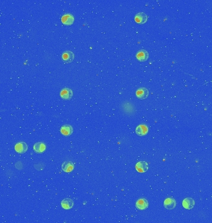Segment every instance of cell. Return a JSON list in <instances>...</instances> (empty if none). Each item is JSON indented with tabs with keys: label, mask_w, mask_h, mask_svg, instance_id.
I'll list each match as a JSON object with an SVG mask.
<instances>
[{
	"label": "cell",
	"mask_w": 212,
	"mask_h": 223,
	"mask_svg": "<svg viewBox=\"0 0 212 223\" xmlns=\"http://www.w3.org/2000/svg\"><path fill=\"white\" fill-rule=\"evenodd\" d=\"M136 57L139 61L143 62L148 60L149 57V54L147 51L145 50H141L138 52Z\"/></svg>",
	"instance_id": "52a82bcc"
},
{
	"label": "cell",
	"mask_w": 212,
	"mask_h": 223,
	"mask_svg": "<svg viewBox=\"0 0 212 223\" xmlns=\"http://www.w3.org/2000/svg\"><path fill=\"white\" fill-rule=\"evenodd\" d=\"M61 205L62 208H64V209H69L73 208L74 205V202L72 199L65 198L61 201Z\"/></svg>",
	"instance_id": "4fadbf2b"
},
{
	"label": "cell",
	"mask_w": 212,
	"mask_h": 223,
	"mask_svg": "<svg viewBox=\"0 0 212 223\" xmlns=\"http://www.w3.org/2000/svg\"><path fill=\"white\" fill-rule=\"evenodd\" d=\"M61 22L65 25H72L74 22V17L73 15L70 14H66L62 16Z\"/></svg>",
	"instance_id": "8fae6325"
},
{
	"label": "cell",
	"mask_w": 212,
	"mask_h": 223,
	"mask_svg": "<svg viewBox=\"0 0 212 223\" xmlns=\"http://www.w3.org/2000/svg\"><path fill=\"white\" fill-rule=\"evenodd\" d=\"M60 131L61 133L64 135V136H69L72 134L73 133V127L71 126V125H64L63 126H61V130H60Z\"/></svg>",
	"instance_id": "5bb4252c"
},
{
	"label": "cell",
	"mask_w": 212,
	"mask_h": 223,
	"mask_svg": "<svg viewBox=\"0 0 212 223\" xmlns=\"http://www.w3.org/2000/svg\"><path fill=\"white\" fill-rule=\"evenodd\" d=\"M15 151L20 154H23L25 153L27 150H28V146L26 143H25L24 142H18L15 147Z\"/></svg>",
	"instance_id": "7a4b0ae2"
},
{
	"label": "cell",
	"mask_w": 212,
	"mask_h": 223,
	"mask_svg": "<svg viewBox=\"0 0 212 223\" xmlns=\"http://www.w3.org/2000/svg\"><path fill=\"white\" fill-rule=\"evenodd\" d=\"M135 206L139 210H144L148 207V201L145 198H140L136 201Z\"/></svg>",
	"instance_id": "5b68a950"
},
{
	"label": "cell",
	"mask_w": 212,
	"mask_h": 223,
	"mask_svg": "<svg viewBox=\"0 0 212 223\" xmlns=\"http://www.w3.org/2000/svg\"><path fill=\"white\" fill-rule=\"evenodd\" d=\"M194 205H195V201L192 198H186L182 201L183 207L187 209H192Z\"/></svg>",
	"instance_id": "7c38bea8"
},
{
	"label": "cell",
	"mask_w": 212,
	"mask_h": 223,
	"mask_svg": "<svg viewBox=\"0 0 212 223\" xmlns=\"http://www.w3.org/2000/svg\"><path fill=\"white\" fill-rule=\"evenodd\" d=\"M73 96V91L69 88H64L60 92V97L64 100H69Z\"/></svg>",
	"instance_id": "9c48e42d"
},
{
	"label": "cell",
	"mask_w": 212,
	"mask_h": 223,
	"mask_svg": "<svg viewBox=\"0 0 212 223\" xmlns=\"http://www.w3.org/2000/svg\"><path fill=\"white\" fill-rule=\"evenodd\" d=\"M61 169L65 172H70L74 169V164L71 161H65L62 164Z\"/></svg>",
	"instance_id": "9a60e30c"
},
{
	"label": "cell",
	"mask_w": 212,
	"mask_h": 223,
	"mask_svg": "<svg viewBox=\"0 0 212 223\" xmlns=\"http://www.w3.org/2000/svg\"><path fill=\"white\" fill-rule=\"evenodd\" d=\"M148 132V128L145 125H139L136 126L135 133L137 135L142 136L146 135Z\"/></svg>",
	"instance_id": "8992f818"
},
{
	"label": "cell",
	"mask_w": 212,
	"mask_h": 223,
	"mask_svg": "<svg viewBox=\"0 0 212 223\" xmlns=\"http://www.w3.org/2000/svg\"><path fill=\"white\" fill-rule=\"evenodd\" d=\"M46 146L44 143L42 142H36L34 146V151L37 153H42L45 150Z\"/></svg>",
	"instance_id": "2e32d148"
},
{
	"label": "cell",
	"mask_w": 212,
	"mask_h": 223,
	"mask_svg": "<svg viewBox=\"0 0 212 223\" xmlns=\"http://www.w3.org/2000/svg\"><path fill=\"white\" fill-rule=\"evenodd\" d=\"M149 96V92L148 90L145 88H139L136 91V96L137 98L139 99H147Z\"/></svg>",
	"instance_id": "6da1fadb"
},
{
	"label": "cell",
	"mask_w": 212,
	"mask_h": 223,
	"mask_svg": "<svg viewBox=\"0 0 212 223\" xmlns=\"http://www.w3.org/2000/svg\"><path fill=\"white\" fill-rule=\"evenodd\" d=\"M148 20V16L144 13H138L135 16V21L139 24H145Z\"/></svg>",
	"instance_id": "3957f363"
},
{
	"label": "cell",
	"mask_w": 212,
	"mask_h": 223,
	"mask_svg": "<svg viewBox=\"0 0 212 223\" xmlns=\"http://www.w3.org/2000/svg\"><path fill=\"white\" fill-rule=\"evenodd\" d=\"M136 170L140 173H144L148 169V164L145 161H139L135 165Z\"/></svg>",
	"instance_id": "277c9868"
},
{
	"label": "cell",
	"mask_w": 212,
	"mask_h": 223,
	"mask_svg": "<svg viewBox=\"0 0 212 223\" xmlns=\"http://www.w3.org/2000/svg\"><path fill=\"white\" fill-rule=\"evenodd\" d=\"M176 206V201L174 198H168L164 200V206L167 209H173Z\"/></svg>",
	"instance_id": "30bf717a"
},
{
	"label": "cell",
	"mask_w": 212,
	"mask_h": 223,
	"mask_svg": "<svg viewBox=\"0 0 212 223\" xmlns=\"http://www.w3.org/2000/svg\"><path fill=\"white\" fill-rule=\"evenodd\" d=\"M61 58H62L64 62L70 63V62H72L73 61L74 58H75V55H74V54H73V53L72 52L66 51L62 54Z\"/></svg>",
	"instance_id": "ba28073f"
}]
</instances>
